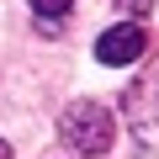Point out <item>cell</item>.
<instances>
[{
	"instance_id": "cell-1",
	"label": "cell",
	"mask_w": 159,
	"mask_h": 159,
	"mask_svg": "<svg viewBox=\"0 0 159 159\" xmlns=\"http://www.w3.org/2000/svg\"><path fill=\"white\" fill-rule=\"evenodd\" d=\"M58 133H64V143L74 148V154H106L111 148V138H117V117L101 106V101H74V106H64V117H58Z\"/></svg>"
},
{
	"instance_id": "cell-2",
	"label": "cell",
	"mask_w": 159,
	"mask_h": 159,
	"mask_svg": "<svg viewBox=\"0 0 159 159\" xmlns=\"http://www.w3.org/2000/svg\"><path fill=\"white\" fill-rule=\"evenodd\" d=\"M122 111H127V122L138 127V138H148V143H159V69H154V74H143L138 85L127 90V101H122Z\"/></svg>"
},
{
	"instance_id": "cell-3",
	"label": "cell",
	"mask_w": 159,
	"mask_h": 159,
	"mask_svg": "<svg viewBox=\"0 0 159 159\" xmlns=\"http://www.w3.org/2000/svg\"><path fill=\"white\" fill-rule=\"evenodd\" d=\"M143 48H148V32H143L138 21H117V27H106V32H101L96 58H101V64H133Z\"/></svg>"
},
{
	"instance_id": "cell-4",
	"label": "cell",
	"mask_w": 159,
	"mask_h": 159,
	"mask_svg": "<svg viewBox=\"0 0 159 159\" xmlns=\"http://www.w3.org/2000/svg\"><path fill=\"white\" fill-rule=\"evenodd\" d=\"M27 6H32V11H43V16H64L74 0H27Z\"/></svg>"
},
{
	"instance_id": "cell-5",
	"label": "cell",
	"mask_w": 159,
	"mask_h": 159,
	"mask_svg": "<svg viewBox=\"0 0 159 159\" xmlns=\"http://www.w3.org/2000/svg\"><path fill=\"white\" fill-rule=\"evenodd\" d=\"M127 6H133V11H148V0H127Z\"/></svg>"
},
{
	"instance_id": "cell-6",
	"label": "cell",
	"mask_w": 159,
	"mask_h": 159,
	"mask_svg": "<svg viewBox=\"0 0 159 159\" xmlns=\"http://www.w3.org/2000/svg\"><path fill=\"white\" fill-rule=\"evenodd\" d=\"M0 159H11V143H6V138H0Z\"/></svg>"
}]
</instances>
